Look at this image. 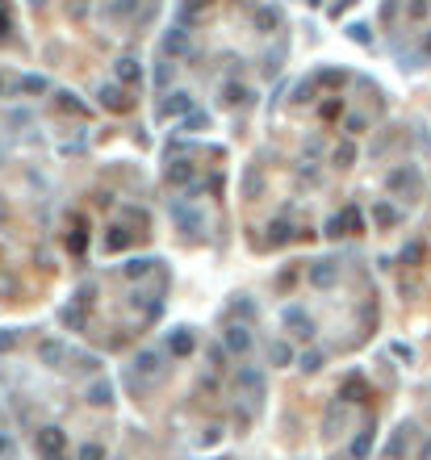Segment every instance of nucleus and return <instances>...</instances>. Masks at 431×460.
<instances>
[{
	"label": "nucleus",
	"instance_id": "nucleus-1",
	"mask_svg": "<svg viewBox=\"0 0 431 460\" xmlns=\"http://www.w3.org/2000/svg\"><path fill=\"white\" fill-rule=\"evenodd\" d=\"M163 376H168V356L163 352H155V347H146L139 352L130 368H126V385H130V393H151V389H159L163 385Z\"/></svg>",
	"mask_w": 431,
	"mask_h": 460
},
{
	"label": "nucleus",
	"instance_id": "nucleus-2",
	"mask_svg": "<svg viewBox=\"0 0 431 460\" xmlns=\"http://www.w3.org/2000/svg\"><path fill=\"white\" fill-rule=\"evenodd\" d=\"M235 393H239L243 402L255 410L260 402H264V372L251 364H239V372H235Z\"/></svg>",
	"mask_w": 431,
	"mask_h": 460
},
{
	"label": "nucleus",
	"instance_id": "nucleus-3",
	"mask_svg": "<svg viewBox=\"0 0 431 460\" xmlns=\"http://www.w3.org/2000/svg\"><path fill=\"white\" fill-rule=\"evenodd\" d=\"M34 448H38V456H42V460L67 456V431H63V427H54V422L38 427V431H34Z\"/></svg>",
	"mask_w": 431,
	"mask_h": 460
},
{
	"label": "nucleus",
	"instance_id": "nucleus-4",
	"mask_svg": "<svg viewBox=\"0 0 431 460\" xmlns=\"http://www.w3.org/2000/svg\"><path fill=\"white\" fill-rule=\"evenodd\" d=\"M38 360H42L47 368H67L71 347H67L63 339H42V343H38Z\"/></svg>",
	"mask_w": 431,
	"mask_h": 460
},
{
	"label": "nucleus",
	"instance_id": "nucleus-5",
	"mask_svg": "<svg viewBox=\"0 0 431 460\" xmlns=\"http://www.w3.org/2000/svg\"><path fill=\"white\" fill-rule=\"evenodd\" d=\"M410 444H415V422H402V427L393 431V439L385 444V460H402L410 452Z\"/></svg>",
	"mask_w": 431,
	"mask_h": 460
},
{
	"label": "nucleus",
	"instance_id": "nucleus-6",
	"mask_svg": "<svg viewBox=\"0 0 431 460\" xmlns=\"http://www.w3.org/2000/svg\"><path fill=\"white\" fill-rule=\"evenodd\" d=\"M339 427H347V402H343V398L327 406V418H323V435H327V439H335Z\"/></svg>",
	"mask_w": 431,
	"mask_h": 460
},
{
	"label": "nucleus",
	"instance_id": "nucleus-7",
	"mask_svg": "<svg viewBox=\"0 0 431 460\" xmlns=\"http://www.w3.org/2000/svg\"><path fill=\"white\" fill-rule=\"evenodd\" d=\"M84 402H88V406H96V410L113 406V385H109L105 376H96L93 385H88V393H84Z\"/></svg>",
	"mask_w": 431,
	"mask_h": 460
},
{
	"label": "nucleus",
	"instance_id": "nucleus-8",
	"mask_svg": "<svg viewBox=\"0 0 431 460\" xmlns=\"http://www.w3.org/2000/svg\"><path fill=\"white\" fill-rule=\"evenodd\" d=\"M373 444H377V427L369 422V427H364V431L356 435V439H352V448H347V456H352V460H369V452H373Z\"/></svg>",
	"mask_w": 431,
	"mask_h": 460
},
{
	"label": "nucleus",
	"instance_id": "nucleus-9",
	"mask_svg": "<svg viewBox=\"0 0 431 460\" xmlns=\"http://www.w3.org/2000/svg\"><path fill=\"white\" fill-rule=\"evenodd\" d=\"M226 352H235V356H247L251 352V330L247 326H231L226 330Z\"/></svg>",
	"mask_w": 431,
	"mask_h": 460
},
{
	"label": "nucleus",
	"instance_id": "nucleus-10",
	"mask_svg": "<svg viewBox=\"0 0 431 460\" xmlns=\"http://www.w3.org/2000/svg\"><path fill=\"white\" fill-rule=\"evenodd\" d=\"M335 276H339V268L331 264V260H318L314 268H310V280L318 284V289H327V284H335Z\"/></svg>",
	"mask_w": 431,
	"mask_h": 460
},
{
	"label": "nucleus",
	"instance_id": "nucleus-11",
	"mask_svg": "<svg viewBox=\"0 0 431 460\" xmlns=\"http://www.w3.org/2000/svg\"><path fill=\"white\" fill-rule=\"evenodd\" d=\"M285 326H293V335H301V339H310V335H314V318H310V314H301V310H289Z\"/></svg>",
	"mask_w": 431,
	"mask_h": 460
},
{
	"label": "nucleus",
	"instance_id": "nucleus-12",
	"mask_svg": "<svg viewBox=\"0 0 431 460\" xmlns=\"http://www.w3.org/2000/svg\"><path fill=\"white\" fill-rule=\"evenodd\" d=\"M268 360H272V368H285V364H293V347H289L285 339L268 343Z\"/></svg>",
	"mask_w": 431,
	"mask_h": 460
},
{
	"label": "nucleus",
	"instance_id": "nucleus-13",
	"mask_svg": "<svg viewBox=\"0 0 431 460\" xmlns=\"http://www.w3.org/2000/svg\"><path fill=\"white\" fill-rule=\"evenodd\" d=\"M168 352H172V356H189V352H192V335H189V330H176V335L168 339Z\"/></svg>",
	"mask_w": 431,
	"mask_h": 460
},
{
	"label": "nucleus",
	"instance_id": "nucleus-14",
	"mask_svg": "<svg viewBox=\"0 0 431 460\" xmlns=\"http://www.w3.org/2000/svg\"><path fill=\"white\" fill-rule=\"evenodd\" d=\"M360 393H364V381H360V376H352V381L343 385V393H339V398H343V402H364Z\"/></svg>",
	"mask_w": 431,
	"mask_h": 460
},
{
	"label": "nucleus",
	"instance_id": "nucleus-15",
	"mask_svg": "<svg viewBox=\"0 0 431 460\" xmlns=\"http://www.w3.org/2000/svg\"><path fill=\"white\" fill-rule=\"evenodd\" d=\"M297 368H301V372H318V368H323V352H306V356L297 360Z\"/></svg>",
	"mask_w": 431,
	"mask_h": 460
},
{
	"label": "nucleus",
	"instance_id": "nucleus-16",
	"mask_svg": "<svg viewBox=\"0 0 431 460\" xmlns=\"http://www.w3.org/2000/svg\"><path fill=\"white\" fill-rule=\"evenodd\" d=\"M76 460H105V448H100V444H84V448L76 452Z\"/></svg>",
	"mask_w": 431,
	"mask_h": 460
},
{
	"label": "nucleus",
	"instance_id": "nucleus-17",
	"mask_svg": "<svg viewBox=\"0 0 431 460\" xmlns=\"http://www.w3.org/2000/svg\"><path fill=\"white\" fill-rule=\"evenodd\" d=\"M209 368H226V347H209Z\"/></svg>",
	"mask_w": 431,
	"mask_h": 460
},
{
	"label": "nucleus",
	"instance_id": "nucleus-18",
	"mask_svg": "<svg viewBox=\"0 0 431 460\" xmlns=\"http://www.w3.org/2000/svg\"><path fill=\"white\" fill-rule=\"evenodd\" d=\"M209 444H218V427H205L201 431V448H209Z\"/></svg>",
	"mask_w": 431,
	"mask_h": 460
},
{
	"label": "nucleus",
	"instance_id": "nucleus-19",
	"mask_svg": "<svg viewBox=\"0 0 431 460\" xmlns=\"http://www.w3.org/2000/svg\"><path fill=\"white\" fill-rule=\"evenodd\" d=\"M13 452V435L8 431H0V456H8Z\"/></svg>",
	"mask_w": 431,
	"mask_h": 460
},
{
	"label": "nucleus",
	"instance_id": "nucleus-20",
	"mask_svg": "<svg viewBox=\"0 0 431 460\" xmlns=\"http://www.w3.org/2000/svg\"><path fill=\"white\" fill-rule=\"evenodd\" d=\"M13 343H17V330H8V335H0V352H8Z\"/></svg>",
	"mask_w": 431,
	"mask_h": 460
},
{
	"label": "nucleus",
	"instance_id": "nucleus-21",
	"mask_svg": "<svg viewBox=\"0 0 431 460\" xmlns=\"http://www.w3.org/2000/svg\"><path fill=\"white\" fill-rule=\"evenodd\" d=\"M54 460H67V456H54Z\"/></svg>",
	"mask_w": 431,
	"mask_h": 460
}]
</instances>
